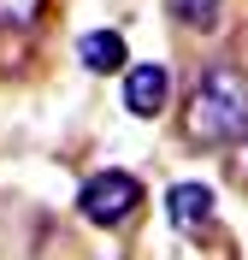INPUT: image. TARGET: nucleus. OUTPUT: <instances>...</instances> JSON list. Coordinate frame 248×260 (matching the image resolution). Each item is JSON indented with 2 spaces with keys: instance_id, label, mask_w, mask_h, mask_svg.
<instances>
[{
  "instance_id": "nucleus-1",
  "label": "nucleus",
  "mask_w": 248,
  "mask_h": 260,
  "mask_svg": "<svg viewBox=\"0 0 248 260\" xmlns=\"http://www.w3.org/2000/svg\"><path fill=\"white\" fill-rule=\"evenodd\" d=\"M248 130V77L236 65H207L183 101V136L195 148H231Z\"/></svg>"
},
{
  "instance_id": "nucleus-2",
  "label": "nucleus",
  "mask_w": 248,
  "mask_h": 260,
  "mask_svg": "<svg viewBox=\"0 0 248 260\" xmlns=\"http://www.w3.org/2000/svg\"><path fill=\"white\" fill-rule=\"evenodd\" d=\"M136 201H142V183H136V172H95V178L77 189V207L89 225H124L136 213Z\"/></svg>"
},
{
  "instance_id": "nucleus-3",
  "label": "nucleus",
  "mask_w": 248,
  "mask_h": 260,
  "mask_svg": "<svg viewBox=\"0 0 248 260\" xmlns=\"http://www.w3.org/2000/svg\"><path fill=\"white\" fill-rule=\"evenodd\" d=\"M171 95V71L165 65H124V107L136 118H160Z\"/></svg>"
},
{
  "instance_id": "nucleus-4",
  "label": "nucleus",
  "mask_w": 248,
  "mask_h": 260,
  "mask_svg": "<svg viewBox=\"0 0 248 260\" xmlns=\"http://www.w3.org/2000/svg\"><path fill=\"white\" fill-rule=\"evenodd\" d=\"M165 219H171L183 237H195V231L213 219V189H207V183H171V189H165Z\"/></svg>"
},
{
  "instance_id": "nucleus-5",
  "label": "nucleus",
  "mask_w": 248,
  "mask_h": 260,
  "mask_svg": "<svg viewBox=\"0 0 248 260\" xmlns=\"http://www.w3.org/2000/svg\"><path fill=\"white\" fill-rule=\"evenodd\" d=\"M77 59L95 77H113V71H124V36L118 30H83L77 36Z\"/></svg>"
},
{
  "instance_id": "nucleus-6",
  "label": "nucleus",
  "mask_w": 248,
  "mask_h": 260,
  "mask_svg": "<svg viewBox=\"0 0 248 260\" xmlns=\"http://www.w3.org/2000/svg\"><path fill=\"white\" fill-rule=\"evenodd\" d=\"M165 6H171V18L183 30H195V36H213L219 18H225V0H165Z\"/></svg>"
},
{
  "instance_id": "nucleus-7",
  "label": "nucleus",
  "mask_w": 248,
  "mask_h": 260,
  "mask_svg": "<svg viewBox=\"0 0 248 260\" xmlns=\"http://www.w3.org/2000/svg\"><path fill=\"white\" fill-rule=\"evenodd\" d=\"M42 0H0V30H36Z\"/></svg>"
},
{
  "instance_id": "nucleus-8",
  "label": "nucleus",
  "mask_w": 248,
  "mask_h": 260,
  "mask_svg": "<svg viewBox=\"0 0 248 260\" xmlns=\"http://www.w3.org/2000/svg\"><path fill=\"white\" fill-rule=\"evenodd\" d=\"M231 148H236V154H242V172H248V130H242V136H236Z\"/></svg>"
}]
</instances>
